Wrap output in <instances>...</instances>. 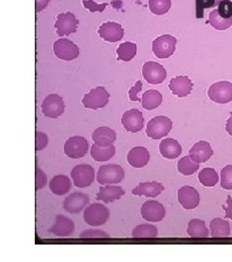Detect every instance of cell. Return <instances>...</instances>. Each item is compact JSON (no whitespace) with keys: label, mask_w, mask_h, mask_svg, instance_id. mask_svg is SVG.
I'll use <instances>...</instances> for the list:
<instances>
[{"label":"cell","mask_w":232,"mask_h":262,"mask_svg":"<svg viewBox=\"0 0 232 262\" xmlns=\"http://www.w3.org/2000/svg\"><path fill=\"white\" fill-rule=\"evenodd\" d=\"M125 178V171L120 165H102L97 173V182L100 185H116Z\"/></svg>","instance_id":"6da1fadb"},{"label":"cell","mask_w":232,"mask_h":262,"mask_svg":"<svg viewBox=\"0 0 232 262\" xmlns=\"http://www.w3.org/2000/svg\"><path fill=\"white\" fill-rule=\"evenodd\" d=\"M209 24L217 30H225L232 26L231 19H223L218 13V10H213L209 15Z\"/></svg>","instance_id":"e575fe53"},{"label":"cell","mask_w":232,"mask_h":262,"mask_svg":"<svg viewBox=\"0 0 232 262\" xmlns=\"http://www.w3.org/2000/svg\"><path fill=\"white\" fill-rule=\"evenodd\" d=\"M142 76L149 84H162L167 78V71L158 62L147 61L142 66Z\"/></svg>","instance_id":"8fae6325"},{"label":"cell","mask_w":232,"mask_h":262,"mask_svg":"<svg viewBox=\"0 0 232 262\" xmlns=\"http://www.w3.org/2000/svg\"><path fill=\"white\" fill-rule=\"evenodd\" d=\"M92 140L98 146L108 147L112 145L114 141L116 140V133L108 126H101L96 128L93 132Z\"/></svg>","instance_id":"cb8c5ba5"},{"label":"cell","mask_w":232,"mask_h":262,"mask_svg":"<svg viewBox=\"0 0 232 262\" xmlns=\"http://www.w3.org/2000/svg\"><path fill=\"white\" fill-rule=\"evenodd\" d=\"M210 233L213 238H227L230 236V225L222 219H213L210 223Z\"/></svg>","instance_id":"4316f807"},{"label":"cell","mask_w":232,"mask_h":262,"mask_svg":"<svg viewBox=\"0 0 232 262\" xmlns=\"http://www.w3.org/2000/svg\"><path fill=\"white\" fill-rule=\"evenodd\" d=\"M160 154L167 159H175L182 154V147L178 141L167 138L162 141L159 146Z\"/></svg>","instance_id":"d4e9b609"},{"label":"cell","mask_w":232,"mask_h":262,"mask_svg":"<svg viewBox=\"0 0 232 262\" xmlns=\"http://www.w3.org/2000/svg\"><path fill=\"white\" fill-rule=\"evenodd\" d=\"M48 187L54 194L62 196L67 194L72 188V182L65 175H57L50 180Z\"/></svg>","instance_id":"484cf974"},{"label":"cell","mask_w":232,"mask_h":262,"mask_svg":"<svg viewBox=\"0 0 232 262\" xmlns=\"http://www.w3.org/2000/svg\"><path fill=\"white\" fill-rule=\"evenodd\" d=\"M90 154L92 159L96 161H99V162L108 161L112 159L113 156L115 155V147L113 145L108 146V147H101L94 143Z\"/></svg>","instance_id":"f546056e"},{"label":"cell","mask_w":232,"mask_h":262,"mask_svg":"<svg viewBox=\"0 0 232 262\" xmlns=\"http://www.w3.org/2000/svg\"><path fill=\"white\" fill-rule=\"evenodd\" d=\"M109 100L110 94L104 86H97L84 95L82 102L85 108L97 110L106 107L109 103Z\"/></svg>","instance_id":"5b68a950"},{"label":"cell","mask_w":232,"mask_h":262,"mask_svg":"<svg viewBox=\"0 0 232 262\" xmlns=\"http://www.w3.org/2000/svg\"><path fill=\"white\" fill-rule=\"evenodd\" d=\"M134 238H156L158 236V228L155 225H140L136 226L132 232Z\"/></svg>","instance_id":"d6a6232c"},{"label":"cell","mask_w":232,"mask_h":262,"mask_svg":"<svg viewBox=\"0 0 232 262\" xmlns=\"http://www.w3.org/2000/svg\"><path fill=\"white\" fill-rule=\"evenodd\" d=\"M141 216L150 223H159L164 220L166 215L165 207L158 201L150 200L144 202L140 210Z\"/></svg>","instance_id":"4fadbf2b"},{"label":"cell","mask_w":232,"mask_h":262,"mask_svg":"<svg viewBox=\"0 0 232 262\" xmlns=\"http://www.w3.org/2000/svg\"><path fill=\"white\" fill-rule=\"evenodd\" d=\"M221 187L226 189H232V164L226 165L221 171Z\"/></svg>","instance_id":"74e56055"},{"label":"cell","mask_w":232,"mask_h":262,"mask_svg":"<svg viewBox=\"0 0 232 262\" xmlns=\"http://www.w3.org/2000/svg\"><path fill=\"white\" fill-rule=\"evenodd\" d=\"M223 0H216V2H217V5H219L221 2H222Z\"/></svg>","instance_id":"c3c4849f"},{"label":"cell","mask_w":232,"mask_h":262,"mask_svg":"<svg viewBox=\"0 0 232 262\" xmlns=\"http://www.w3.org/2000/svg\"><path fill=\"white\" fill-rule=\"evenodd\" d=\"M71 178L75 187H88L92 185L95 180V170L88 164L75 165L71 171Z\"/></svg>","instance_id":"ba28073f"},{"label":"cell","mask_w":232,"mask_h":262,"mask_svg":"<svg viewBox=\"0 0 232 262\" xmlns=\"http://www.w3.org/2000/svg\"><path fill=\"white\" fill-rule=\"evenodd\" d=\"M216 0H195V8H196V18L202 19L203 18V11L207 8L217 7Z\"/></svg>","instance_id":"8d00e7d4"},{"label":"cell","mask_w":232,"mask_h":262,"mask_svg":"<svg viewBox=\"0 0 232 262\" xmlns=\"http://www.w3.org/2000/svg\"><path fill=\"white\" fill-rule=\"evenodd\" d=\"M225 129H226V132H227L230 136H232V117H230V118L226 121Z\"/></svg>","instance_id":"7dc6e473"},{"label":"cell","mask_w":232,"mask_h":262,"mask_svg":"<svg viewBox=\"0 0 232 262\" xmlns=\"http://www.w3.org/2000/svg\"><path fill=\"white\" fill-rule=\"evenodd\" d=\"M125 194L123 188L114 185H107L106 187H100L99 192L96 196L98 201H102L107 204L112 203L115 200L120 199L121 197Z\"/></svg>","instance_id":"603a6c76"},{"label":"cell","mask_w":232,"mask_h":262,"mask_svg":"<svg viewBox=\"0 0 232 262\" xmlns=\"http://www.w3.org/2000/svg\"><path fill=\"white\" fill-rule=\"evenodd\" d=\"M41 107L43 114L49 119H57L65 111L63 98L56 94L46 95Z\"/></svg>","instance_id":"52a82bcc"},{"label":"cell","mask_w":232,"mask_h":262,"mask_svg":"<svg viewBox=\"0 0 232 262\" xmlns=\"http://www.w3.org/2000/svg\"><path fill=\"white\" fill-rule=\"evenodd\" d=\"M171 93L178 97H186L192 93L194 84L187 76H178L170 80L168 84Z\"/></svg>","instance_id":"ac0fdd59"},{"label":"cell","mask_w":232,"mask_h":262,"mask_svg":"<svg viewBox=\"0 0 232 262\" xmlns=\"http://www.w3.org/2000/svg\"><path fill=\"white\" fill-rule=\"evenodd\" d=\"M148 5L151 13L162 16L171 8V0H149Z\"/></svg>","instance_id":"d590c367"},{"label":"cell","mask_w":232,"mask_h":262,"mask_svg":"<svg viewBox=\"0 0 232 262\" xmlns=\"http://www.w3.org/2000/svg\"><path fill=\"white\" fill-rule=\"evenodd\" d=\"M177 39L170 34H164L152 42V52L158 58H168L176 49Z\"/></svg>","instance_id":"3957f363"},{"label":"cell","mask_w":232,"mask_h":262,"mask_svg":"<svg viewBox=\"0 0 232 262\" xmlns=\"http://www.w3.org/2000/svg\"><path fill=\"white\" fill-rule=\"evenodd\" d=\"M98 33L100 37L102 38L105 41L115 43L120 41L124 36V29L121 27L120 24L114 21H108L102 24L99 28Z\"/></svg>","instance_id":"e0dca14e"},{"label":"cell","mask_w":232,"mask_h":262,"mask_svg":"<svg viewBox=\"0 0 232 262\" xmlns=\"http://www.w3.org/2000/svg\"><path fill=\"white\" fill-rule=\"evenodd\" d=\"M198 180L206 187H213L219 182V175L213 168L202 169L198 174Z\"/></svg>","instance_id":"836d02e7"},{"label":"cell","mask_w":232,"mask_h":262,"mask_svg":"<svg viewBox=\"0 0 232 262\" xmlns=\"http://www.w3.org/2000/svg\"><path fill=\"white\" fill-rule=\"evenodd\" d=\"M48 3H49V0H36V5H35L36 12H41L42 10L45 9L48 5Z\"/></svg>","instance_id":"bcb514c9"},{"label":"cell","mask_w":232,"mask_h":262,"mask_svg":"<svg viewBox=\"0 0 232 262\" xmlns=\"http://www.w3.org/2000/svg\"><path fill=\"white\" fill-rule=\"evenodd\" d=\"M208 96L215 103H229L232 101L231 82L221 81L212 84L209 88Z\"/></svg>","instance_id":"8992f818"},{"label":"cell","mask_w":232,"mask_h":262,"mask_svg":"<svg viewBox=\"0 0 232 262\" xmlns=\"http://www.w3.org/2000/svg\"><path fill=\"white\" fill-rule=\"evenodd\" d=\"M88 150V142L83 136H73L66 141L64 152L70 159H82Z\"/></svg>","instance_id":"7c38bea8"},{"label":"cell","mask_w":232,"mask_h":262,"mask_svg":"<svg viewBox=\"0 0 232 262\" xmlns=\"http://www.w3.org/2000/svg\"><path fill=\"white\" fill-rule=\"evenodd\" d=\"M218 13L223 19H231L232 2L230 0H223L218 5Z\"/></svg>","instance_id":"f35d334b"},{"label":"cell","mask_w":232,"mask_h":262,"mask_svg":"<svg viewBox=\"0 0 232 262\" xmlns=\"http://www.w3.org/2000/svg\"><path fill=\"white\" fill-rule=\"evenodd\" d=\"M198 169H199V163L191 159L190 156L182 158L177 163L178 172L184 176H191L195 174Z\"/></svg>","instance_id":"4dcf8cb0"},{"label":"cell","mask_w":232,"mask_h":262,"mask_svg":"<svg viewBox=\"0 0 232 262\" xmlns=\"http://www.w3.org/2000/svg\"><path fill=\"white\" fill-rule=\"evenodd\" d=\"M122 125L128 132L137 133L142 129L144 119L142 113L138 109H132L123 114L121 119Z\"/></svg>","instance_id":"9a60e30c"},{"label":"cell","mask_w":232,"mask_h":262,"mask_svg":"<svg viewBox=\"0 0 232 262\" xmlns=\"http://www.w3.org/2000/svg\"><path fill=\"white\" fill-rule=\"evenodd\" d=\"M162 102H163L162 94L155 90H149L147 92H145L141 97L142 107L149 111L158 108Z\"/></svg>","instance_id":"f1b7e54d"},{"label":"cell","mask_w":232,"mask_h":262,"mask_svg":"<svg viewBox=\"0 0 232 262\" xmlns=\"http://www.w3.org/2000/svg\"><path fill=\"white\" fill-rule=\"evenodd\" d=\"M213 154V149L211 148V145L209 144V142L201 140L196 142L192 147V149L189 152V156L191 157V159L198 163H204L211 159Z\"/></svg>","instance_id":"d6986e66"},{"label":"cell","mask_w":232,"mask_h":262,"mask_svg":"<svg viewBox=\"0 0 232 262\" xmlns=\"http://www.w3.org/2000/svg\"><path fill=\"white\" fill-rule=\"evenodd\" d=\"M74 224L72 220L65 215H56V224L49 229V232L58 237H68L73 234Z\"/></svg>","instance_id":"ffe728a7"},{"label":"cell","mask_w":232,"mask_h":262,"mask_svg":"<svg viewBox=\"0 0 232 262\" xmlns=\"http://www.w3.org/2000/svg\"><path fill=\"white\" fill-rule=\"evenodd\" d=\"M90 202L89 196L83 192H74L66 197L63 203V208L66 212L70 214H79L81 213L86 205Z\"/></svg>","instance_id":"2e32d148"},{"label":"cell","mask_w":232,"mask_h":262,"mask_svg":"<svg viewBox=\"0 0 232 262\" xmlns=\"http://www.w3.org/2000/svg\"><path fill=\"white\" fill-rule=\"evenodd\" d=\"M150 155L147 149L143 147H135L129 150L127 155V161L131 166L135 168H142L148 164Z\"/></svg>","instance_id":"44dd1931"},{"label":"cell","mask_w":232,"mask_h":262,"mask_svg":"<svg viewBox=\"0 0 232 262\" xmlns=\"http://www.w3.org/2000/svg\"><path fill=\"white\" fill-rule=\"evenodd\" d=\"M110 210L99 203H94L84 210V222L87 225L99 226L105 225L110 219Z\"/></svg>","instance_id":"277c9868"},{"label":"cell","mask_w":232,"mask_h":262,"mask_svg":"<svg viewBox=\"0 0 232 262\" xmlns=\"http://www.w3.org/2000/svg\"><path fill=\"white\" fill-rule=\"evenodd\" d=\"M223 209L225 211V219H230L232 220V198L230 195L227 196V200H226V206H223Z\"/></svg>","instance_id":"f6af8a7d"},{"label":"cell","mask_w":232,"mask_h":262,"mask_svg":"<svg viewBox=\"0 0 232 262\" xmlns=\"http://www.w3.org/2000/svg\"><path fill=\"white\" fill-rule=\"evenodd\" d=\"M172 128V122L165 116H158L149 121L146 127V134L153 140H159L166 137Z\"/></svg>","instance_id":"7a4b0ae2"},{"label":"cell","mask_w":232,"mask_h":262,"mask_svg":"<svg viewBox=\"0 0 232 262\" xmlns=\"http://www.w3.org/2000/svg\"><path fill=\"white\" fill-rule=\"evenodd\" d=\"M80 237L81 238H110L111 235L106 233L105 231L100 229H86L81 233Z\"/></svg>","instance_id":"ab89813d"},{"label":"cell","mask_w":232,"mask_h":262,"mask_svg":"<svg viewBox=\"0 0 232 262\" xmlns=\"http://www.w3.org/2000/svg\"><path fill=\"white\" fill-rule=\"evenodd\" d=\"M79 25V20L75 18L73 13L66 12L61 13L56 17V21L55 28L56 33L59 36H69L76 31V28Z\"/></svg>","instance_id":"9c48e42d"},{"label":"cell","mask_w":232,"mask_h":262,"mask_svg":"<svg viewBox=\"0 0 232 262\" xmlns=\"http://www.w3.org/2000/svg\"><path fill=\"white\" fill-rule=\"evenodd\" d=\"M187 233L191 238H207L209 237V229L203 221L194 219L188 224Z\"/></svg>","instance_id":"83f0119b"},{"label":"cell","mask_w":232,"mask_h":262,"mask_svg":"<svg viewBox=\"0 0 232 262\" xmlns=\"http://www.w3.org/2000/svg\"><path fill=\"white\" fill-rule=\"evenodd\" d=\"M117 59L122 61H131L137 55V45L132 42H124L116 50Z\"/></svg>","instance_id":"1f68e13d"},{"label":"cell","mask_w":232,"mask_h":262,"mask_svg":"<svg viewBox=\"0 0 232 262\" xmlns=\"http://www.w3.org/2000/svg\"><path fill=\"white\" fill-rule=\"evenodd\" d=\"M83 5H84V8L89 10L91 13H95V12H102L108 6V3L97 4L93 0H83Z\"/></svg>","instance_id":"b9f144b4"},{"label":"cell","mask_w":232,"mask_h":262,"mask_svg":"<svg viewBox=\"0 0 232 262\" xmlns=\"http://www.w3.org/2000/svg\"><path fill=\"white\" fill-rule=\"evenodd\" d=\"M36 175H35V188L36 190L42 189L46 187V183H47V178L46 175L44 173V171L39 167H36L35 171Z\"/></svg>","instance_id":"60d3db41"},{"label":"cell","mask_w":232,"mask_h":262,"mask_svg":"<svg viewBox=\"0 0 232 262\" xmlns=\"http://www.w3.org/2000/svg\"><path fill=\"white\" fill-rule=\"evenodd\" d=\"M164 189V186L158 182L139 183V186L132 190V194L137 196L157 197Z\"/></svg>","instance_id":"7402d4cb"},{"label":"cell","mask_w":232,"mask_h":262,"mask_svg":"<svg viewBox=\"0 0 232 262\" xmlns=\"http://www.w3.org/2000/svg\"><path fill=\"white\" fill-rule=\"evenodd\" d=\"M178 202L185 210H193L199 205L200 196L195 187L184 186L180 187L177 192Z\"/></svg>","instance_id":"5bb4252c"},{"label":"cell","mask_w":232,"mask_h":262,"mask_svg":"<svg viewBox=\"0 0 232 262\" xmlns=\"http://www.w3.org/2000/svg\"><path fill=\"white\" fill-rule=\"evenodd\" d=\"M47 143H48V138H47L46 134L37 131L36 132V138H35V150H44L47 146Z\"/></svg>","instance_id":"7bdbcfd3"},{"label":"cell","mask_w":232,"mask_h":262,"mask_svg":"<svg viewBox=\"0 0 232 262\" xmlns=\"http://www.w3.org/2000/svg\"><path fill=\"white\" fill-rule=\"evenodd\" d=\"M54 53L59 59L70 61L80 56V49L69 39H58L54 43Z\"/></svg>","instance_id":"30bf717a"},{"label":"cell","mask_w":232,"mask_h":262,"mask_svg":"<svg viewBox=\"0 0 232 262\" xmlns=\"http://www.w3.org/2000/svg\"><path fill=\"white\" fill-rule=\"evenodd\" d=\"M142 90V83L140 81H138L134 86H132L129 90V98L131 101H140L138 94L139 92Z\"/></svg>","instance_id":"ee69618b"}]
</instances>
